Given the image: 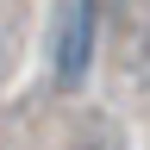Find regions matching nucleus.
Instances as JSON below:
<instances>
[{
    "label": "nucleus",
    "instance_id": "obj_2",
    "mask_svg": "<svg viewBox=\"0 0 150 150\" xmlns=\"http://www.w3.org/2000/svg\"><path fill=\"white\" fill-rule=\"evenodd\" d=\"M0 75H6V38H0Z\"/></svg>",
    "mask_w": 150,
    "mask_h": 150
},
{
    "label": "nucleus",
    "instance_id": "obj_1",
    "mask_svg": "<svg viewBox=\"0 0 150 150\" xmlns=\"http://www.w3.org/2000/svg\"><path fill=\"white\" fill-rule=\"evenodd\" d=\"M100 44V6L94 0H56L50 6V69L63 88H81Z\"/></svg>",
    "mask_w": 150,
    "mask_h": 150
}]
</instances>
